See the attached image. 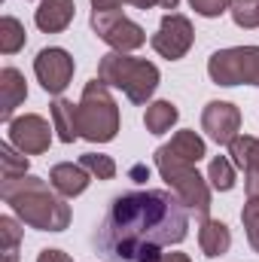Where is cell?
Segmentation results:
<instances>
[{"label":"cell","instance_id":"obj_19","mask_svg":"<svg viewBox=\"0 0 259 262\" xmlns=\"http://www.w3.org/2000/svg\"><path fill=\"white\" fill-rule=\"evenodd\" d=\"M229 156H232V165H235V168H241L244 174L256 171V168H259V137L238 134V137L229 143Z\"/></svg>","mask_w":259,"mask_h":262},{"label":"cell","instance_id":"obj_18","mask_svg":"<svg viewBox=\"0 0 259 262\" xmlns=\"http://www.w3.org/2000/svg\"><path fill=\"white\" fill-rule=\"evenodd\" d=\"M180 119V110H177V104H171V101H149L146 104V113H143V125L149 134H165V131H171V125Z\"/></svg>","mask_w":259,"mask_h":262},{"label":"cell","instance_id":"obj_14","mask_svg":"<svg viewBox=\"0 0 259 262\" xmlns=\"http://www.w3.org/2000/svg\"><path fill=\"white\" fill-rule=\"evenodd\" d=\"M49 183L55 186V192L64 198H76L82 195L85 189H89V183H92V174L76 162H61V165H52V171H49Z\"/></svg>","mask_w":259,"mask_h":262},{"label":"cell","instance_id":"obj_31","mask_svg":"<svg viewBox=\"0 0 259 262\" xmlns=\"http://www.w3.org/2000/svg\"><path fill=\"white\" fill-rule=\"evenodd\" d=\"M159 262H192V256H186V253H162Z\"/></svg>","mask_w":259,"mask_h":262},{"label":"cell","instance_id":"obj_30","mask_svg":"<svg viewBox=\"0 0 259 262\" xmlns=\"http://www.w3.org/2000/svg\"><path fill=\"white\" fill-rule=\"evenodd\" d=\"M122 3H128V0H92V9H101V12H110V9H119Z\"/></svg>","mask_w":259,"mask_h":262},{"label":"cell","instance_id":"obj_22","mask_svg":"<svg viewBox=\"0 0 259 262\" xmlns=\"http://www.w3.org/2000/svg\"><path fill=\"white\" fill-rule=\"evenodd\" d=\"M207 180H210V186L217 189V192H229L232 186H235V165H232V159H226V156H213L210 159V165H207Z\"/></svg>","mask_w":259,"mask_h":262},{"label":"cell","instance_id":"obj_25","mask_svg":"<svg viewBox=\"0 0 259 262\" xmlns=\"http://www.w3.org/2000/svg\"><path fill=\"white\" fill-rule=\"evenodd\" d=\"M232 21L244 31L259 28V0H232Z\"/></svg>","mask_w":259,"mask_h":262},{"label":"cell","instance_id":"obj_29","mask_svg":"<svg viewBox=\"0 0 259 262\" xmlns=\"http://www.w3.org/2000/svg\"><path fill=\"white\" fill-rule=\"evenodd\" d=\"M244 186H247V198L250 201H259V168L244 174Z\"/></svg>","mask_w":259,"mask_h":262},{"label":"cell","instance_id":"obj_1","mask_svg":"<svg viewBox=\"0 0 259 262\" xmlns=\"http://www.w3.org/2000/svg\"><path fill=\"white\" fill-rule=\"evenodd\" d=\"M189 232V210L168 189H137L113 198L95 232V247L110 262H159Z\"/></svg>","mask_w":259,"mask_h":262},{"label":"cell","instance_id":"obj_32","mask_svg":"<svg viewBox=\"0 0 259 262\" xmlns=\"http://www.w3.org/2000/svg\"><path fill=\"white\" fill-rule=\"evenodd\" d=\"M131 6H137V9H153V6H162V0H128Z\"/></svg>","mask_w":259,"mask_h":262},{"label":"cell","instance_id":"obj_4","mask_svg":"<svg viewBox=\"0 0 259 262\" xmlns=\"http://www.w3.org/2000/svg\"><path fill=\"white\" fill-rule=\"evenodd\" d=\"M119 134V107L110 95V85L98 76L85 82L79 98V137L89 143H110Z\"/></svg>","mask_w":259,"mask_h":262},{"label":"cell","instance_id":"obj_12","mask_svg":"<svg viewBox=\"0 0 259 262\" xmlns=\"http://www.w3.org/2000/svg\"><path fill=\"white\" fill-rule=\"evenodd\" d=\"M156 156H165V159H174V162H189V165H198L204 156H207V146H204V137L195 134L192 128L177 131L168 143H162L156 149Z\"/></svg>","mask_w":259,"mask_h":262},{"label":"cell","instance_id":"obj_7","mask_svg":"<svg viewBox=\"0 0 259 262\" xmlns=\"http://www.w3.org/2000/svg\"><path fill=\"white\" fill-rule=\"evenodd\" d=\"M89 25H92L95 37L104 40L113 52H134L146 43V31L137 21H131L128 15H122L119 9H110V12L92 9Z\"/></svg>","mask_w":259,"mask_h":262},{"label":"cell","instance_id":"obj_13","mask_svg":"<svg viewBox=\"0 0 259 262\" xmlns=\"http://www.w3.org/2000/svg\"><path fill=\"white\" fill-rule=\"evenodd\" d=\"M28 98V82H25V73L18 67H3L0 70V119L3 122H12L15 116V107L25 104Z\"/></svg>","mask_w":259,"mask_h":262},{"label":"cell","instance_id":"obj_28","mask_svg":"<svg viewBox=\"0 0 259 262\" xmlns=\"http://www.w3.org/2000/svg\"><path fill=\"white\" fill-rule=\"evenodd\" d=\"M37 262H73V259L67 256L64 250H58V247H46V250L37 253Z\"/></svg>","mask_w":259,"mask_h":262},{"label":"cell","instance_id":"obj_20","mask_svg":"<svg viewBox=\"0 0 259 262\" xmlns=\"http://www.w3.org/2000/svg\"><path fill=\"white\" fill-rule=\"evenodd\" d=\"M28 168H31V159H28L21 149H15L9 140H6V143H0V177H3V180L25 177V174H28Z\"/></svg>","mask_w":259,"mask_h":262},{"label":"cell","instance_id":"obj_6","mask_svg":"<svg viewBox=\"0 0 259 262\" xmlns=\"http://www.w3.org/2000/svg\"><path fill=\"white\" fill-rule=\"evenodd\" d=\"M207 76L217 85H259V46H229L207 58Z\"/></svg>","mask_w":259,"mask_h":262},{"label":"cell","instance_id":"obj_33","mask_svg":"<svg viewBox=\"0 0 259 262\" xmlns=\"http://www.w3.org/2000/svg\"><path fill=\"white\" fill-rule=\"evenodd\" d=\"M180 0H162V9H177Z\"/></svg>","mask_w":259,"mask_h":262},{"label":"cell","instance_id":"obj_9","mask_svg":"<svg viewBox=\"0 0 259 262\" xmlns=\"http://www.w3.org/2000/svg\"><path fill=\"white\" fill-rule=\"evenodd\" d=\"M73 70H76V61H73V55H70L67 49H61V46L40 49L37 58H34V73H37L43 92H49V95H55V98L70 85Z\"/></svg>","mask_w":259,"mask_h":262},{"label":"cell","instance_id":"obj_26","mask_svg":"<svg viewBox=\"0 0 259 262\" xmlns=\"http://www.w3.org/2000/svg\"><path fill=\"white\" fill-rule=\"evenodd\" d=\"M241 223H244V232H247V241L250 247L259 253V201H250L241 207Z\"/></svg>","mask_w":259,"mask_h":262},{"label":"cell","instance_id":"obj_15","mask_svg":"<svg viewBox=\"0 0 259 262\" xmlns=\"http://www.w3.org/2000/svg\"><path fill=\"white\" fill-rule=\"evenodd\" d=\"M73 12H76L73 0H40V6L34 12V21L43 34H61V31L70 28Z\"/></svg>","mask_w":259,"mask_h":262},{"label":"cell","instance_id":"obj_2","mask_svg":"<svg viewBox=\"0 0 259 262\" xmlns=\"http://www.w3.org/2000/svg\"><path fill=\"white\" fill-rule=\"evenodd\" d=\"M0 198L12 207V213L25 226L37 229V232H64L70 226V204L64 201V195H58L52 183H46L34 174L3 180Z\"/></svg>","mask_w":259,"mask_h":262},{"label":"cell","instance_id":"obj_10","mask_svg":"<svg viewBox=\"0 0 259 262\" xmlns=\"http://www.w3.org/2000/svg\"><path fill=\"white\" fill-rule=\"evenodd\" d=\"M52 131L49 122L37 113H25V116H15L12 122H6V134H9V143L15 149H21L25 156H40L49 149L52 143Z\"/></svg>","mask_w":259,"mask_h":262},{"label":"cell","instance_id":"obj_17","mask_svg":"<svg viewBox=\"0 0 259 262\" xmlns=\"http://www.w3.org/2000/svg\"><path fill=\"white\" fill-rule=\"evenodd\" d=\"M49 113H52V128L58 131V140L73 143L79 137V104H73V101H67V98L58 95L52 101Z\"/></svg>","mask_w":259,"mask_h":262},{"label":"cell","instance_id":"obj_21","mask_svg":"<svg viewBox=\"0 0 259 262\" xmlns=\"http://www.w3.org/2000/svg\"><path fill=\"white\" fill-rule=\"evenodd\" d=\"M25 25L15 18V15H3L0 18V52L3 55H15L18 49H25Z\"/></svg>","mask_w":259,"mask_h":262},{"label":"cell","instance_id":"obj_23","mask_svg":"<svg viewBox=\"0 0 259 262\" xmlns=\"http://www.w3.org/2000/svg\"><path fill=\"white\" fill-rule=\"evenodd\" d=\"M0 244H3V262H18V244H21L18 220L0 216Z\"/></svg>","mask_w":259,"mask_h":262},{"label":"cell","instance_id":"obj_27","mask_svg":"<svg viewBox=\"0 0 259 262\" xmlns=\"http://www.w3.org/2000/svg\"><path fill=\"white\" fill-rule=\"evenodd\" d=\"M189 6L198 15H204V18H217L226 9H232V0H189Z\"/></svg>","mask_w":259,"mask_h":262},{"label":"cell","instance_id":"obj_16","mask_svg":"<svg viewBox=\"0 0 259 262\" xmlns=\"http://www.w3.org/2000/svg\"><path fill=\"white\" fill-rule=\"evenodd\" d=\"M198 247H201V253L210 256V259L229 253V247H232V232H229V226H226L223 220L204 216V220L198 223Z\"/></svg>","mask_w":259,"mask_h":262},{"label":"cell","instance_id":"obj_3","mask_svg":"<svg viewBox=\"0 0 259 262\" xmlns=\"http://www.w3.org/2000/svg\"><path fill=\"white\" fill-rule=\"evenodd\" d=\"M98 79L125 92L131 104H149L153 92L159 89V67L128 52H107L98 61Z\"/></svg>","mask_w":259,"mask_h":262},{"label":"cell","instance_id":"obj_5","mask_svg":"<svg viewBox=\"0 0 259 262\" xmlns=\"http://www.w3.org/2000/svg\"><path fill=\"white\" fill-rule=\"evenodd\" d=\"M156 168H159L162 180L171 186V192L186 204L189 213H198L201 220L210 213V186H207V180L195 171V165L156 156Z\"/></svg>","mask_w":259,"mask_h":262},{"label":"cell","instance_id":"obj_24","mask_svg":"<svg viewBox=\"0 0 259 262\" xmlns=\"http://www.w3.org/2000/svg\"><path fill=\"white\" fill-rule=\"evenodd\" d=\"M79 165L95 177V180H113L116 177V162L104 152H85L79 156Z\"/></svg>","mask_w":259,"mask_h":262},{"label":"cell","instance_id":"obj_8","mask_svg":"<svg viewBox=\"0 0 259 262\" xmlns=\"http://www.w3.org/2000/svg\"><path fill=\"white\" fill-rule=\"evenodd\" d=\"M192 43H195L192 21H189L186 15H180V12L162 15L159 31H156L153 40H149V46H153L162 58H168V61H180V58L192 49Z\"/></svg>","mask_w":259,"mask_h":262},{"label":"cell","instance_id":"obj_11","mask_svg":"<svg viewBox=\"0 0 259 262\" xmlns=\"http://www.w3.org/2000/svg\"><path fill=\"white\" fill-rule=\"evenodd\" d=\"M201 128L220 146H229L241 134V110L229 101H210L201 110Z\"/></svg>","mask_w":259,"mask_h":262}]
</instances>
